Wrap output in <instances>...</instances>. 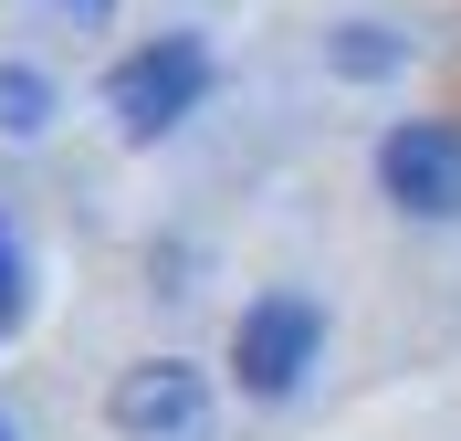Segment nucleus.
<instances>
[{"mask_svg": "<svg viewBox=\"0 0 461 441\" xmlns=\"http://www.w3.org/2000/svg\"><path fill=\"white\" fill-rule=\"evenodd\" d=\"M0 441H22V431H11V410H0Z\"/></svg>", "mask_w": 461, "mask_h": 441, "instance_id": "7", "label": "nucleus"}, {"mask_svg": "<svg viewBox=\"0 0 461 441\" xmlns=\"http://www.w3.org/2000/svg\"><path fill=\"white\" fill-rule=\"evenodd\" d=\"M42 116H53V85H42V74H11V63H0V137H32Z\"/></svg>", "mask_w": 461, "mask_h": 441, "instance_id": "6", "label": "nucleus"}, {"mask_svg": "<svg viewBox=\"0 0 461 441\" xmlns=\"http://www.w3.org/2000/svg\"><path fill=\"white\" fill-rule=\"evenodd\" d=\"M377 179H388V200H399V210L451 221V210H461V137H451V126H388Z\"/></svg>", "mask_w": 461, "mask_h": 441, "instance_id": "3", "label": "nucleus"}, {"mask_svg": "<svg viewBox=\"0 0 461 441\" xmlns=\"http://www.w3.org/2000/svg\"><path fill=\"white\" fill-rule=\"evenodd\" d=\"M32 316V253H22V221L0 210V336Z\"/></svg>", "mask_w": 461, "mask_h": 441, "instance_id": "5", "label": "nucleus"}, {"mask_svg": "<svg viewBox=\"0 0 461 441\" xmlns=\"http://www.w3.org/2000/svg\"><path fill=\"white\" fill-rule=\"evenodd\" d=\"M74 11H105V0H74Z\"/></svg>", "mask_w": 461, "mask_h": 441, "instance_id": "8", "label": "nucleus"}, {"mask_svg": "<svg viewBox=\"0 0 461 441\" xmlns=\"http://www.w3.org/2000/svg\"><path fill=\"white\" fill-rule=\"evenodd\" d=\"M304 357H315V305H304V294H262L252 316H241V336H230V368H241V389H262V400H284V389L304 379Z\"/></svg>", "mask_w": 461, "mask_h": 441, "instance_id": "2", "label": "nucleus"}, {"mask_svg": "<svg viewBox=\"0 0 461 441\" xmlns=\"http://www.w3.org/2000/svg\"><path fill=\"white\" fill-rule=\"evenodd\" d=\"M210 95V53L200 42H189V32H158V42H147V53H126L105 74V106H115V126H126V137H168L178 116H189V106H200Z\"/></svg>", "mask_w": 461, "mask_h": 441, "instance_id": "1", "label": "nucleus"}, {"mask_svg": "<svg viewBox=\"0 0 461 441\" xmlns=\"http://www.w3.org/2000/svg\"><path fill=\"white\" fill-rule=\"evenodd\" d=\"M115 431L126 441H200V379L189 368H126L115 379Z\"/></svg>", "mask_w": 461, "mask_h": 441, "instance_id": "4", "label": "nucleus"}]
</instances>
